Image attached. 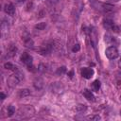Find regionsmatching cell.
Wrapping results in <instances>:
<instances>
[{
	"label": "cell",
	"mask_w": 121,
	"mask_h": 121,
	"mask_svg": "<svg viewBox=\"0 0 121 121\" xmlns=\"http://www.w3.org/2000/svg\"><path fill=\"white\" fill-rule=\"evenodd\" d=\"M23 79H24V74H23L21 71H17L15 74H13V75H11V76L9 77V78H8V80H7V83H8V85H9V87L13 88V87H15L20 81H22Z\"/></svg>",
	"instance_id": "cell-1"
},
{
	"label": "cell",
	"mask_w": 121,
	"mask_h": 121,
	"mask_svg": "<svg viewBox=\"0 0 121 121\" xmlns=\"http://www.w3.org/2000/svg\"><path fill=\"white\" fill-rule=\"evenodd\" d=\"M34 112H35L34 108L32 106H29V105L22 106L18 110V114L22 117H30L34 114Z\"/></svg>",
	"instance_id": "cell-2"
},
{
	"label": "cell",
	"mask_w": 121,
	"mask_h": 121,
	"mask_svg": "<svg viewBox=\"0 0 121 121\" xmlns=\"http://www.w3.org/2000/svg\"><path fill=\"white\" fill-rule=\"evenodd\" d=\"M105 54H106L107 58L110 59V60H114L119 55L118 50H117V48L115 46H110V47H108L106 49V51H105Z\"/></svg>",
	"instance_id": "cell-3"
},
{
	"label": "cell",
	"mask_w": 121,
	"mask_h": 121,
	"mask_svg": "<svg viewBox=\"0 0 121 121\" xmlns=\"http://www.w3.org/2000/svg\"><path fill=\"white\" fill-rule=\"evenodd\" d=\"M21 60H22V62H23L25 65H26L27 67H29V66L32 65L33 58H32V56L29 55L28 53H23V54L21 55Z\"/></svg>",
	"instance_id": "cell-4"
},
{
	"label": "cell",
	"mask_w": 121,
	"mask_h": 121,
	"mask_svg": "<svg viewBox=\"0 0 121 121\" xmlns=\"http://www.w3.org/2000/svg\"><path fill=\"white\" fill-rule=\"evenodd\" d=\"M4 11L8 14V15H14L15 13V7L13 6V4L11 3H8L4 6Z\"/></svg>",
	"instance_id": "cell-5"
},
{
	"label": "cell",
	"mask_w": 121,
	"mask_h": 121,
	"mask_svg": "<svg viewBox=\"0 0 121 121\" xmlns=\"http://www.w3.org/2000/svg\"><path fill=\"white\" fill-rule=\"evenodd\" d=\"M94 70L92 69V68H88V67H85V68H83L82 70H81V75H82V77L83 78H87V79H89V78H91L93 76H94Z\"/></svg>",
	"instance_id": "cell-6"
},
{
	"label": "cell",
	"mask_w": 121,
	"mask_h": 121,
	"mask_svg": "<svg viewBox=\"0 0 121 121\" xmlns=\"http://www.w3.org/2000/svg\"><path fill=\"white\" fill-rule=\"evenodd\" d=\"M17 47H16V45L15 44H9L8 47H7V55L9 56V57H10V58H12V57H14L15 55H16V53H17Z\"/></svg>",
	"instance_id": "cell-7"
},
{
	"label": "cell",
	"mask_w": 121,
	"mask_h": 121,
	"mask_svg": "<svg viewBox=\"0 0 121 121\" xmlns=\"http://www.w3.org/2000/svg\"><path fill=\"white\" fill-rule=\"evenodd\" d=\"M33 86L37 90H41L43 87V79L40 77H36L33 80Z\"/></svg>",
	"instance_id": "cell-8"
},
{
	"label": "cell",
	"mask_w": 121,
	"mask_h": 121,
	"mask_svg": "<svg viewBox=\"0 0 121 121\" xmlns=\"http://www.w3.org/2000/svg\"><path fill=\"white\" fill-rule=\"evenodd\" d=\"M0 29H1V36L3 38H5L8 35V33H9V24H8V22L3 21L2 24H1Z\"/></svg>",
	"instance_id": "cell-9"
},
{
	"label": "cell",
	"mask_w": 121,
	"mask_h": 121,
	"mask_svg": "<svg viewBox=\"0 0 121 121\" xmlns=\"http://www.w3.org/2000/svg\"><path fill=\"white\" fill-rule=\"evenodd\" d=\"M114 26H115V25H114V23H113L112 20H111V19H104V20H103V26H104L106 29H108V30H112V28H113Z\"/></svg>",
	"instance_id": "cell-10"
},
{
	"label": "cell",
	"mask_w": 121,
	"mask_h": 121,
	"mask_svg": "<svg viewBox=\"0 0 121 121\" xmlns=\"http://www.w3.org/2000/svg\"><path fill=\"white\" fill-rule=\"evenodd\" d=\"M51 88H52V92H54V93H59L60 94V93H62V91H63V88H62L61 84L59 83V82L53 83L51 85Z\"/></svg>",
	"instance_id": "cell-11"
},
{
	"label": "cell",
	"mask_w": 121,
	"mask_h": 121,
	"mask_svg": "<svg viewBox=\"0 0 121 121\" xmlns=\"http://www.w3.org/2000/svg\"><path fill=\"white\" fill-rule=\"evenodd\" d=\"M83 95L85 96L86 99H88V100H90V101H94V100H95V96H94L93 93H92L91 91H89L88 89L83 90Z\"/></svg>",
	"instance_id": "cell-12"
},
{
	"label": "cell",
	"mask_w": 121,
	"mask_h": 121,
	"mask_svg": "<svg viewBox=\"0 0 121 121\" xmlns=\"http://www.w3.org/2000/svg\"><path fill=\"white\" fill-rule=\"evenodd\" d=\"M105 42L108 43H110V44H113V45H114V43H118L115 37H112V36L108 35V34L105 35Z\"/></svg>",
	"instance_id": "cell-13"
},
{
	"label": "cell",
	"mask_w": 121,
	"mask_h": 121,
	"mask_svg": "<svg viewBox=\"0 0 121 121\" xmlns=\"http://www.w3.org/2000/svg\"><path fill=\"white\" fill-rule=\"evenodd\" d=\"M29 95H30V91H29L28 89H21V90L18 92V96H19L20 98L28 96Z\"/></svg>",
	"instance_id": "cell-14"
},
{
	"label": "cell",
	"mask_w": 121,
	"mask_h": 121,
	"mask_svg": "<svg viewBox=\"0 0 121 121\" xmlns=\"http://www.w3.org/2000/svg\"><path fill=\"white\" fill-rule=\"evenodd\" d=\"M24 43L26 48H33V46H34V42L31 38H26L24 40Z\"/></svg>",
	"instance_id": "cell-15"
},
{
	"label": "cell",
	"mask_w": 121,
	"mask_h": 121,
	"mask_svg": "<svg viewBox=\"0 0 121 121\" xmlns=\"http://www.w3.org/2000/svg\"><path fill=\"white\" fill-rule=\"evenodd\" d=\"M102 7H103V10H104L106 13L112 12L113 9H114V7H113L112 5H110V4H103Z\"/></svg>",
	"instance_id": "cell-16"
},
{
	"label": "cell",
	"mask_w": 121,
	"mask_h": 121,
	"mask_svg": "<svg viewBox=\"0 0 121 121\" xmlns=\"http://www.w3.org/2000/svg\"><path fill=\"white\" fill-rule=\"evenodd\" d=\"M4 67L7 69V70H11V71H17V67L16 65H14L13 63L11 62H6L4 64Z\"/></svg>",
	"instance_id": "cell-17"
},
{
	"label": "cell",
	"mask_w": 121,
	"mask_h": 121,
	"mask_svg": "<svg viewBox=\"0 0 121 121\" xmlns=\"http://www.w3.org/2000/svg\"><path fill=\"white\" fill-rule=\"evenodd\" d=\"M86 110H87V106L84 105V104H78V105L76 106V111L78 112H83Z\"/></svg>",
	"instance_id": "cell-18"
},
{
	"label": "cell",
	"mask_w": 121,
	"mask_h": 121,
	"mask_svg": "<svg viewBox=\"0 0 121 121\" xmlns=\"http://www.w3.org/2000/svg\"><path fill=\"white\" fill-rule=\"evenodd\" d=\"M34 27H35V29H36V30H43V29L46 27V23H45V22L38 23Z\"/></svg>",
	"instance_id": "cell-19"
},
{
	"label": "cell",
	"mask_w": 121,
	"mask_h": 121,
	"mask_svg": "<svg viewBox=\"0 0 121 121\" xmlns=\"http://www.w3.org/2000/svg\"><path fill=\"white\" fill-rule=\"evenodd\" d=\"M7 112H8V116H12L15 113V108H14V106H12V105L8 106Z\"/></svg>",
	"instance_id": "cell-20"
},
{
	"label": "cell",
	"mask_w": 121,
	"mask_h": 121,
	"mask_svg": "<svg viewBox=\"0 0 121 121\" xmlns=\"http://www.w3.org/2000/svg\"><path fill=\"white\" fill-rule=\"evenodd\" d=\"M99 88H100V81H99V80H95V81L93 82V89H94L95 92H98Z\"/></svg>",
	"instance_id": "cell-21"
},
{
	"label": "cell",
	"mask_w": 121,
	"mask_h": 121,
	"mask_svg": "<svg viewBox=\"0 0 121 121\" xmlns=\"http://www.w3.org/2000/svg\"><path fill=\"white\" fill-rule=\"evenodd\" d=\"M65 72H66V67H65V66H61V67L58 68V70H57L56 73H57V75L60 76V75H63Z\"/></svg>",
	"instance_id": "cell-22"
},
{
	"label": "cell",
	"mask_w": 121,
	"mask_h": 121,
	"mask_svg": "<svg viewBox=\"0 0 121 121\" xmlns=\"http://www.w3.org/2000/svg\"><path fill=\"white\" fill-rule=\"evenodd\" d=\"M87 118H88L89 120H94V121H98V120H100V116L97 115V114H95V115H89Z\"/></svg>",
	"instance_id": "cell-23"
},
{
	"label": "cell",
	"mask_w": 121,
	"mask_h": 121,
	"mask_svg": "<svg viewBox=\"0 0 121 121\" xmlns=\"http://www.w3.org/2000/svg\"><path fill=\"white\" fill-rule=\"evenodd\" d=\"M32 8H33V2H31V1L27 2V3H26V10L29 11V10H31V9H32Z\"/></svg>",
	"instance_id": "cell-24"
},
{
	"label": "cell",
	"mask_w": 121,
	"mask_h": 121,
	"mask_svg": "<svg viewBox=\"0 0 121 121\" xmlns=\"http://www.w3.org/2000/svg\"><path fill=\"white\" fill-rule=\"evenodd\" d=\"M79 49H80L79 44H78V43H76V44H74V46H73V48H72V51H73V52H78V51H79Z\"/></svg>",
	"instance_id": "cell-25"
},
{
	"label": "cell",
	"mask_w": 121,
	"mask_h": 121,
	"mask_svg": "<svg viewBox=\"0 0 121 121\" xmlns=\"http://www.w3.org/2000/svg\"><path fill=\"white\" fill-rule=\"evenodd\" d=\"M47 2L49 4H51V5H56L59 2V0H47Z\"/></svg>",
	"instance_id": "cell-26"
},
{
	"label": "cell",
	"mask_w": 121,
	"mask_h": 121,
	"mask_svg": "<svg viewBox=\"0 0 121 121\" xmlns=\"http://www.w3.org/2000/svg\"><path fill=\"white\" fill-rule=\"evenodd\" d=\"M0 95H1V99H2V100H3V99H5L6 95H4V93H1V94H0Z\"/></svg>",
	"instance_id": "cell-27"
},
{
	"label": "cell",
	"mask_w": 121,
	"mask_h": 121,
	"mask_svg": "<svg viewBox=\"0 0 121 121\" xmlns=\"http://www.w3.org/2000/svg\"><path fill=\"white\" fill-rule=\"evenodd\" d=\"M16 2H17L18 4H22V3L26 2V0H16Z\"/></svg>",
	"instance_id": "cell-28"
},
{
	"label": "cell",
	"mask_w": 121,
	"mask_h": 121,
	"mask_svg": "<svg viewBox=\"0 0 121 121\" xmlns=\"http://www.w3.org/2000/svg\"><path fill=\"white\" fill-rule=\"evenodd\" d=\"M73 74H74V72H73V71H70V72H69V74H68V75H69V77H70L71 78H73Z\"/></svg>",
	"instance_id": "cell-29"
},
{
	"label": "cell",
	"mask_w": 121,
	"mask_h": 121,
	"mask_svg": "<svg viewBox=\"0 0 121 121\" xmlns=\"http://www.w3.org/2000/svg\"><path fill=\"white\" fill-rule=\"evenodd\" d=\"M118 66H119V68H121V58H120L119 61H118Z\"/></svg>",
	"instance_id": "cell-30"
},
{
	"label": "cell",
	"mask_w": 121,
	"mask_h": 121,
	"mask_svg": "<svg viewBox=\"0 0 121 121\" xmlns=\"http://www.w3.org/2000/svg\"><path fill=\"white\" fill-rule=\"evenodd\" d=\"M113 2H118V1H120V0H112Z\"/></svg>",
	"instance_id": "cell-31"
}]
</instances>
